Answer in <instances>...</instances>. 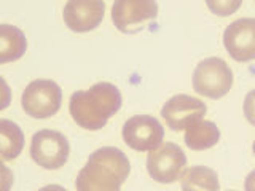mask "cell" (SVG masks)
I'll return each instance as SVG.
<instances>
[{"instance_id":"ac0fdd59","label":"cell","mask_w":255,"mask_h":191,"mask_svg":"<svg viewBox=\"0 0 255 191\" xmlns=\"http://www.w3.org/2000/svg\"><path fill=\"white\" fill-rule=\"evenodd\" d=\"M244 188H246V191H255V169L246 177Z\"/></svg>"},{"instance_id":"5b68a950","label":"cell","mask_w":255,"mask_h":191,"mask_svg":"<svg viewBox=\"0 0 255 191\" xmlns=\"http://www.w3.org/2000/svg\"><path fill=\"white\" fill-rule=\"evenodd\" d=\"M70 145L66 135L53 131L42 129L32 135L30 140V158L40 167L48 171H56L67 163Z\"/></svg>"},{"instance_id":"3957f363","label":"cell","mask_w":255,"mask_h":191,"mask_svg":"<svg viewBox=\"0 0 255 191\" xmlns=\"http://www.w3.org/2000/svg\"><path fill=\"white\" fill-rule=\"evenodd\" d=\"M233 86V72L220 58H207L193 72V90L209 99L227 96Z\"/></svg>"},{"instance_id":"8992f818","label":"cell","mask_w":255,"mask_h":191,"mask_svg":"<svg viewBox=\"0 0 255 191\" xmlns=\"http://www.w3.org/2000/svg\"><path fill=\"white\" fill-rule=\"evenodd\" d=\"M187 156L183 150L172 142L161 143L156 150L150 151L147 158L148 175L158 183L177 182L185 171Z\"/></svg>"},{"instance_id":"277c9868","label":"cell","mask_w":255,"mask_h":191,"mask_svg":"<svg viewBox=\"0 0 255 191\" xmlns=\"http://www.w3.org/2000/svg\"><path fill=\"white\" fill-rule=\"evenodd\" d=\"M62 103L61 86L53 80H34L22 93L21 105L26 115L45 119L56 115Z\"/></svg>"},{"instance_id":"44dd1931","label":"cell","mask_w":255,"mask_h":191,"mask_svg":"<svg viewBox=\"0 0 255 191\" xmlns=\"http://www.w3.org/2000/svg\"><path fill=\"white\" fill-rule=\"evenodd\" d=\"M228 191H230V190H228ZM231 191H233V190H231Z\"/></svg>"},{"instance_id":"ffe728a7","label":"cell","mask_w":255,"mask_h":191,"mask_svg":"<svg viewBox=\"0 0 255 191\" xmlns=\"http://www.w3.org/2000/svg\"><path fill=\"white\" fill-rule=\"evenodd\" d=\"M252 150H254V155H255V140H254V145H252Z\"/></svg>"},{"instance_id":"7a4b0ae2","label":"cell","mask_w":255,"mask_h":191,"mask_svg":"<svg viewBox=\"0 0 255 191\" xmlns=\"http://www.w3.org/2000/svg\"><path fill=\"white\" fill-rule=\"evenodd\" d=\"M131 172L128 156L120 148L102 147L93 151L78 172L77 191H120Z\"/></svg>"},{"instance_id":"9a60e30c","label":"cell","mask_w":255,"mask_h":191,"mask_svg":"<svg viewBox=\"0 0 255 191\" xmlns=\"http://www.w3.org/2000/svg\"><path fill=\"white\" fill-rule=\"evenodd\" d=\"M24 147V134L21 127L10 121V119H0V151H2L3 161H11L18 158Z\"/></svg>"},{"instance_id":"5bb4252c","label":"cell","mask_w":255,"mask_h":191,"mask_svg":"<svg viewBox=\"0 0 255 191\" xmlns=\"http://www.w3.org/2000/svg\"><path fill=\"white\" fill-rule=\"evenodd\" d=\"M182 191H220L219 175L206 166H193L182 175Z\"/></svg>"},{"instance_id":"d6986e66","label":"cell","mask_w":255,"mask_h":191,"mask_svg":"<svg viewBox=\"0 0 255 191\" xmlns=\"http://www.w3.org/2000/svg\"><path fill=\"white\" fill-rule=\"evenodd\" d=\"M38 191H67V190L61 185H46L43 188H40Z\"/></svg>"},{"instance_id":"7c38bea8","label":"cell","mask_w":255,"mask_h":191,"mask_svg":"<svg viewBox=\"0 0 255 191\" xmlns=\"http://www.w3.org/2000/svg\"><path fill=\"white\" fill-rule=\"evenodd\" d=\"M27 50V40L24 32L10 24L0 26V64L18 61Z\"/></svg>"},{"instance_id":"9c48e42d","label":"cell","mask_w":255,"mask_h":191,"mask_svg":"<svg viewBox=\"0 0 255 191\" xmlns=\"http://www.w3.org/2000/svg\"><path fill=\"white\" fill-rule=\"evenodd\" d=\"M207 107L203 100L187 94H177L167 100L161 108V116L172 131H183L203 121Z\"/></svg>"},{"instance_id":"8fae6325","label":"cell","mask_w":255,"mask_h":191,"mask_svg":"<svg viewBox=\"0 0 255 191\" xmlns=\"http://www.w3.org/2000/svg\"><path fill=\"white\" fill-rule=\"evenodd\" d=\"M106 3L99 0H70L64 6V22L74 32L94 30L104 19Z\"/></svg>"},{"instance_id":"52a82bcc","label":"cell","mask_w":255,"mask_h":191,"mask_svg":"<svg viewBox=\"0 0 255 191\" xmlns=\"http://www.w3.org/2000/svg\"><path fill=\"white\" fill-rule=\"evenodd\" d=\"M156 16L158 3L151 0H117L112 6V21L123 34H135Z\"/></svg>"},{"instance_id":"2e32d148","label":"cell","mask_w":255,"mask_h":191,"mask_svg":"<svg viewBox=\"0 0 255 191\" xmlns=\"http://www.w3.org/2000/svg\"><path fill=\"white\" fill-rule=\"evenodd\" d=\"M207 6H209L212 13L215 14L228 16V14H233L238 8L241 6V2H207Z\"/></svg>"},{"instance_id":"ba28073f","label":"cell","mask_w":255,"mask_h":191,"mask_svg":"<svg viewBox=\"0 0 255 191\" xmlns=\"http://www.w3.org/2000/svg\"><path fill=\"white\" fill-rule=\"evenodd\" d=\"M123 140L135 151H153L164 139V127L155 116L135 115L123 124Z\"/></svg>"},{"instance_id":"e0dca14e","label":"cell","mask_w":255,"mask_h":191,"mask_svg":"<svg viewBox=\"0 0 255 191\" xmlns=\"http://www.w3.org/2000/svg\"><path fill=\"white\" fill-rule=\"evenodd\" d=\"M244 115L252 126H255V90L249 91L244 99Z\"/></svg>"},{"instance_id":"6da1fadb","label":"cell","mask_w":255,"mask_h":191,"mask_svg":"<svg viewBox=\"0 0 255 191\" xmlns=\"http://www.w3.org/2000/svg\"><path fill=\"white\" fill-rule=\"evenodd\" d=\"M122 93L112 83L101 82L86 91L70 96L69 111L72 119L83 129L99 131L122 108Z\"/></svg>"},{"instance_id":"30bf717a","label":"cell","mask_w":255,"mask_h":191,"mask_svg":"<svg viewBox=\"0 0 255 191\" xmlns=\"http://www.w3.org/2000/svg\"><path fill=\"white\" fill-rule=\"evenodd\" d=\"M223 45L238 62L255 59V18H241L231 22L223 32Z\"/></svg>"},{"instance_id":"4fadbf2b","label":"cell","mask_w":255,"mask_h":191,"mask_svg":"<svg viewBox=\"0 0 255 191\" xmlns=\"http://www.w3.org/2000/svg\"><path fill=\"white\" fill-rule=\"evenodd\" d=\"M183 140H185V145L190 150H195V151L207 150L219 143L220 129L215 123L203 119V121L196 123L195 126L188 127L185 131V137H183Z\"/></svg>"}]
</instances>
